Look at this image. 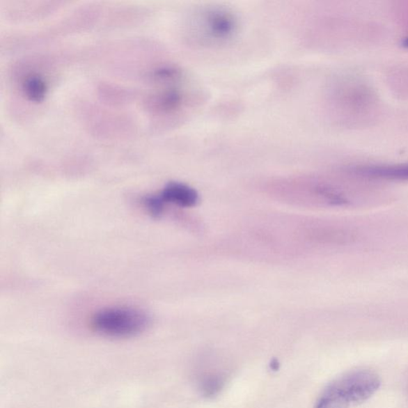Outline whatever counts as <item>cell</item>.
<instances>
[{
    "label": "cell",
    "instance_id": "1",
    "mask_svg": "<svg viewBox=\"0 0 408 408\" xmlns=\"http://www.w3.org/2000/svg\"><path fill=\"white\" fill-rule=\"evenodd\" d=\"M382 384L379 375L368 368H357L334 380L318 399L315 408H351L363 404Z\"/></svg>",
    "mask_w": 408,
    "mask_h": 408
},
{
    "label": "cell",
    "instance_id": "2",
    "mask_svg": "<svg viewBox=\"0 0 408 408\" xmlns=\"http://www.w3.org/2000/svg\"><path fill=\"white\" fill-rule=\"evenodd\" d=\"M151 322L150 316L139 308L111 307L97 312L91 319V327L108 338H130L144 333Z\"/></svg>",
    "mask_w": 408,
    "mask_h": 408
},
{
    "label": "cell",
    "instance_id": "3",
    "mask_svg": "<svg viewBox=\"0 0 408 408\" xmlns=\"http://www.w3.org/2000/svg\"><path fill=\"white\" fill-rule=\"evenodd\" d=\"M237 27L235 16L225 9H208L198 17V29L201 36L209 41L230 40L235 34Z\"/></svg>",
    "mask_w": 408,
    "mask_h": 408
},
{
    "label": "cell",
    "instance_id": "4",
    "mask_svg": "<svg viewBox=\"0 0 408 408\" xmlns=\"http://www.w3.org/2000/svg\"><path fill=\"white\" fill-rule=\"evenodd\" d=\"M159 195L164 203H174L185 207L196 205L198 198L197 192L192 187L178 182H172L165 186Z\"/></svg>",
    "mask_w": 408,
    "mask_h": 408
},
{
    "label": "cell",
    "instance_id": "5",
    "mask_svg": "<svg viewBox=\"0 0 408 408\" xmlns=\"http://www.w3.org/2000/svg\"><path fill=\"white\" fill-rule=\"evenodd\" d=\"M356 172L375 178L408 180V164L400 165H375L358 168Z\"/></svg>",
    "mask_w": 408,
    "mask_h": 408
},
{
    "label": "cell",
    "instance_id": "6",
    "mask_svg": "<svg viewBox=\"0 0 408 408\" xmlns=\"http://www.w3.org/2000/svg\"><path fill=\"white\" fill-rule=\"evenodd\" d=\"M182 79L175 82L172 86L165 89L156 97L154 104L159 111L172 112L178 109L184 103L185 95L183 90L176 84H180Z\"/></svg>",
    "mask_w": 408,
    "mask_h": 408
},
{
    "label": "cell",
    "instance_id": "7",
    "mask_svg": "<svg viewBox=\"0 0 408 408\" xmlns=\"http://www.w3.org/2000/svg\"><path fill=\"white\" fill-rule=\"evenodd\" d=\"M23 91L30 101L42 102L47 95L48 85L42 77L34 74L26 77L23 82Z\"/></svg>",
    "mask_w": 408,
    "mask_h": 408
},
{
    "label": "cell",
    "instance_id": "8",
    "mask_svg": "<svg viewBox=\"0 0 408 408\" xmlns=\"http://www.w3.org/2000/svg\"><path fill=\"white\" fill-rule=\"evenodd\" d=\"M223 384L221 377L211 375V376H207L203 379L201 389L206 395H214L222 389Z\"/></svg>",
    "mask_w": 408,
    "mask_h": 408
},
{
    "label": "cell",
    "instance_id": "9",
    "mask_svg": "<svg viewBox=\"0 0 408 408\" xmlns=\"http://www.w3.org/2000/svg\"><path fill=\"white\" fill-rule=\"evenodd\" d=\"M143 203H144V206L148 213L154 217L161 216L165 205L164 202L159 195L146 196L143 200Z\"/></svg>",
    "mask_w": 408,
    "mask_h": 408
},
{
    "label": "cell",
    "instance_id": "10",
    "mask_svg": "<svg viewBox=\"0 0 408 408\" xmlns=\"http://www.w3.org/2000/svg\"><path fill=\"white\" fill-rule=\"evenodd\" d=\"M402 46L408 48V37L405 38L402 42Z\"/></svg>",
    "mask_w": 408,
    "mask_h": 408
}]
</instances>
